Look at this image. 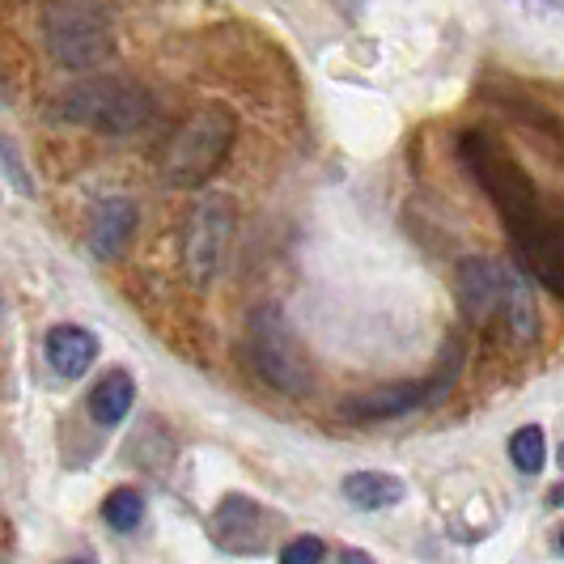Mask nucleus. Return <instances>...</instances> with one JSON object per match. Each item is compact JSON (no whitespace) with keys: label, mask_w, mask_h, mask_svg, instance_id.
<instances>
[{"label":"nucleus","mask_w":564,"mask_h":564,"mask_svg":"<svg viewBox=\"0 0 564 564\" xmlns=\"http://www.w3.org/2000/svg\"><path fill=\"white\" fill-rule=\"evenodd\" d=\"M458 149H463L467 170L476 174V183L501 208L518 263L543 289H552L556 297H564V238L561 229L552 226V217L543 213V204L535 196V183L513 166V158L501 144L492 141V137H484V132H467L458 141Z\"/></svg>","instance_id":"1"},{"label":"nucleus","mask_w":564,"mask_h":564,"mask_svg":"<svg viewBox=\"0 0 564 564\" xmlns=\"http://www.w3.org/2000/svg\"><path fill=\"white\" fill-rule=\"evenodd\" d=\"M39 30L47 56L59 68H77V73L98 68L115 47L111 9L102 0H47Z\"/></svg>","instance_id":"2"},{"label":"nucleus","mask_w":564,"mask_h":564,"mask_svg":"<svg viewBox=\"0 0 564 564\" xmlns=\"http://www.w3.org/2000/svg\"><path fill=\"white\" fill-rule=\"evenodd\" d=\"M234 115L226 107H199L196 115L183 119V128L170 137L162 153V174L174 187H199L208 174L226 162L229 144H234Z\"/></svg>","instance_id":"3"},{"label":"nucleus","mask_w":564,"mask_h":564,"mask_svg":"<svg viewBox=\"0 0 564 564\" xmlns=\"http://www.w3.org/2000/svg\"><path fill=\"white\" fill-rule=\"evenodd\" d=\"M247 357L251 369L281 395H306L311 391V366L306 352L293 336V327L284 323L276 306H259L247 323Z\"/></svg>","instance_id":"4"},{"label":"nucleus","mask_w":564,"mask_h":564,"mask_svg":"<svg viewBox=\"0 0 564 564\" xmlns=\"http://www.w3.org/2000/svg\"><path fill=\"white\" fill-rule=\"evenodd\" d=\"M64 119L85 123L94 132H111V137H128L137 132L144 119L153 115V98L141 85L119 82V77H102V82H85L64 94Z\"/></svg>","instance_id":"5"},{"label":"nucleus","mask_w":564,"mask_h":564,"mask_svg":"<svg viewBox=\"0 0 564 564\" xmlns=\"http://www.w3.org/2000/svg\"><path fill=\"white\" fill-rule=\"evenodd\" d=\"M229 238H234V199L199 196L183 226V268L196 284H208L226 263Z\"/></svg>","instance_id":"6"},{"label":"nucleus","mask_w":564,"mask_h":564,"mask_svg":"<svg viewBox=\"0 0 564 564\" xmlns=\"http://www.w3.org/2000/svg\"><path fill=\"white\" fill-rule=\"evenodd\" d=\"M513 272L492 263V259H463L458 263V302H463V314L484 327L492 336L497 318H501V306H506V293Z\"/></svg>","instance_id":"7"},{"label":"nucleus","mask_w":564,"mask_h":564,"mask_svg":"<svg viewBox=\"0 0 564 564\" xmlns=\"http://www.w3.org/2000/svg\"><path fill=\"white\" fill-rule=\"evenodd\" d=\"M268 509L251 501V497H226L221 509L213 513V539L226 547V552H238V556H259L268 547Z\"/></svg>","instance_id":"8"},{"label":"nucleus","mask_w":564,"mask_h":564,"mask_svg":"<svg viewBox=\"0 0 564 564\" xmlns=\"http://www.w3.org/2000/svg\"><path fill=\"white\" fill-rule=\"evenodd\" d=\"M424 403H433V382H395V387H382V391H369V395L344 403V416L348 421H391V416H408Z\"/></svg>","instance_id":"9"},{"label":"nucleus","mask_w":564,"mask_h":564,"mask_svg":"<svg viewBox=\"0 0 564 564\" xmlns=\"http://www.w3.org/2000/svg\"><path fill=\"white\" fill-rule=\"evenodd\" d=\"M132 229H137V204L132 199H102L89 213V251L98 259H111L128 247Z\"/></svg>","instance_id":"10"},{"label":"nucleus","mask_w":564,"mask_h":564,"mask_svg":"<svg viewBox=\"0 0 564 564\" xmlns=\"http://www.w3.org/2000/svg\"><path fill=\"white\" fill-rule=\"evenodd\" d=\"M47 361L56 366L59 378H82L85 369L98 361V339L85 327H56L47 336Z\"/></svg>","instance_id":"11"},{"label":"nucleus","mask_w":564,"mask_h":564,"mask_svg":"<svg viewBox=\"0 0 564 564\" xmlns=\"http://www.w3.org/2000/svg\"><path fill=\"white\" fill-rule=\"evenodd\" d=\"M344 501L357 509H387V506H399L403 501V480L395 476H387V471H352V476H344Z\"/></svg>","instance_id":"12"},{"label":"nucleus","mask_w":564,"mask_h":564,"mask_svg":"<svg viewBox=\"0 0 564 564\" xmlns=\"http://www.w3.org/2000/svg\"><path fill=\"white\" fill-rule=\"evenodd\" d=\"M132 399H137V387L123 369H111L107 378H98V387L89 391V416L98 424H119L128 412H132Z\"/></svg>","instance_id":"13"},{"label":"nucleus","mask_w":564,"mask_h":564,"mask_svg":"<svg viewBox=\"0 0 564 564\" xmlns=\"http://www.w3.org/2000/svg\"><path fill=\"white\" fill-rule=\"evenodd\" d=\"M509 458H513V467H518L522 476H539V471H543V463H547V442H543V429H539V424L518 429V433L509 437Z\"/></svg>","instance_id":"14"},{"label":"nucleus","mask_w":564,"mask_h":564,"mask_svg":"<svg viewBox=\"0 0 564 564\" xmlns=\"http://www.w3.org/2000/svg\"><path fill=\"white\" fill-rule=\"evenodd\" d=\"M102 518L115 531H137L144 518V497L137 488H115L111 497L102 501Z\"/></svg>","instance_id":"15"},{"label":"nucleus","mask_w":564,"mask_h":564,"mask_svg":"<svg viewBox=\"0 0 564 564\" xmlns=\"http://www.w3.org/2000/svg\"><path fill=\"white\" fill-rule=\"evenodd\" d=\"M327 556V547H323V539L318 535H297L284 543L281 552V564H323Z\"/></svg>","instance_id":"16"},{"label":"nucleus","mask_w":564,"mask_h":564,"mask_svg":"<svg viewBox=\"0 0 564 564\" xmlns=\"http://www.w3.org/2000/svg\"><path fill=\"white\" fill-rule=\"evenodd\" d=\"M0 170H9V178H13V187L22 196H34V183H30V174L22 170V158H18L13 141H4V137H0Z\"/></svg>","instance_id":"17"},{"label":"nucleus","mask_w":564,"mask_h":564,"mask_svg":"<svg viewBox=\"0 0 564 564\" xmlns=\"http://www.w3.org/2000/svg\"><path fill=\"white\" fill-rule=\"evenodd\" d=\"M339 564H373V556H369V552H357V547H348V552L339 556Z\"/></svg>","instance_id":"18"},{"label":"nucleus","mask_w":564,"mask_h":564,"mask_svg":"<svg viewBox=\"0 0 564 564\" xmlns=\"http://www.w3.org/2000/svg\"><path fill=\"white\" fill-rule=\"evenodd\" d=\"M547 506H552V509H561V506H564V484H556V488L547 492Z\"/></svg>","instance_id":"19"},{"label":"nucleus","mask_w":564,"mask_h":564,"mask_svg":"<svg viewBox=\"0 0 564 564\" xmlns=\"http://www.w3.org/2000/svg\"><path fill=\"white\" fill-rule=\"evenodd\" d=\"M64 564H94V561H89V556H82V561H64Z\"/></svg>","instance_id":"20"},{"label":"nucleus","mask_w":564,"mask_h":564,"mask_svg":"<svg viewBox=\"0 0 564 564\" xmlns=\"http://www.w3.org/2000/svg\"><path fill=\"white\" fill-rule=\"evenodd\" d=\"M561 552H564V531H561Z\"/></svg>","instance_id":"21"},{"label":"nucleus","mask_w":564,"mask_h":564,"mask_svg":"<svg viewBox=\"0 0 564 564\" xmlns=\"http://www.w3.org/2000/svg\"><path fill=\"white\" fill-rule=\"evenodd\" d=\"M0 102H4V94H0Z\"/></svg>","instance_id":"22"}]
</instances>
